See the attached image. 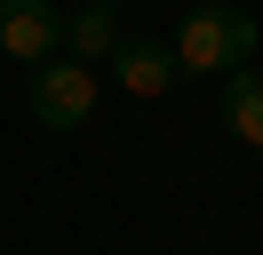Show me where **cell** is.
Returning a JSON list of instances; mask_svg holds the SVG:
<instances>
[{
  "label": "cell",
  "instance_id": "3",
  "mask_svg": "<svg viewBox=\"0 0 263 255\" xmlns=\"http://www.w3.org/2000/svg\"><path fill=\"white\" fill-rule=\"evenodd\" d=\"M0 48H8L16 64H56L64 16H56L48 0H0Z\"/></svg>",
  "mask_w": 263,
  "mask_h": 255
},
{
  "label": "cell",
  "instance_id": "5",
  "mask_svg": "<svg viewBox=\"0 0 263 255\" xmlns=\"http://www.w3.org/2000/svg\"><path fill=\"white\" fill-rule=\"evenodd\" d=\"M223 128H231L239 143L263 152V72H247V64L223 72Z\"/></svg>",
  "mask_w": 263,
  "mask_h": 255
},
{
  "label": "cell",
  "instance_id": "2",
  "mask_svg": "<svg viewBox=\"0 0 263 255\" xmlns=\"http://www.w3.org/2000/svg\"><path fill=\"white\" fill-rule=\"evenodd\" d=\"M96 112V72L88 64H32V120L40 128H88Z\"/></svg>",
  "mask_w": 263,
  "mask_h": 255
},
{
  "label": "cell",
  "instance_id": "6",
  "mask_svg": "<svg viewBox=\"0 0 263 255\" xmlns=\"http://www.w3.org/2000/svg\"><path fill=\"white\" fill-rule=\"evenodd\" d=\"M64 48H72L80 64H104V56H112V48H120V32H112V0H88L80 16H64Z\"/></svg>",
  "mask_w": 263,
  "mask_h": 255
},
{
  "label": "cell",
  "instance_id": "1",
  "mask_svg": "<svg viewBox=\"0 0 263 255\" xmlns=\"http://www.w3.org/2000/svg\"><path fill=\"white\" fill-rule=\"evenodd\" d=\"M176 72H192V80H223V72H239L247 56H255V16H239V8H223V0H199L192 16H183V32H176Z\"/></svg>",
  "mask_w": 263,
  "mask_h": 255
},
{
  "label": "cell",
  "instance_id": "4",
  "mask_svg": "<svg viewBox=\"0 0 263 255\" xmlns=\"http://www.w3.org/2000/svg\"><path fill=\"white\" fill-rule=\"evenodd\" d=\"M112 80H120L128 96H160L167 80H176V56H167L160 40H120V48H112Z\"/></svg>",
  "mask_w": 263,
  "mask_h": 255
}]
</instances>
